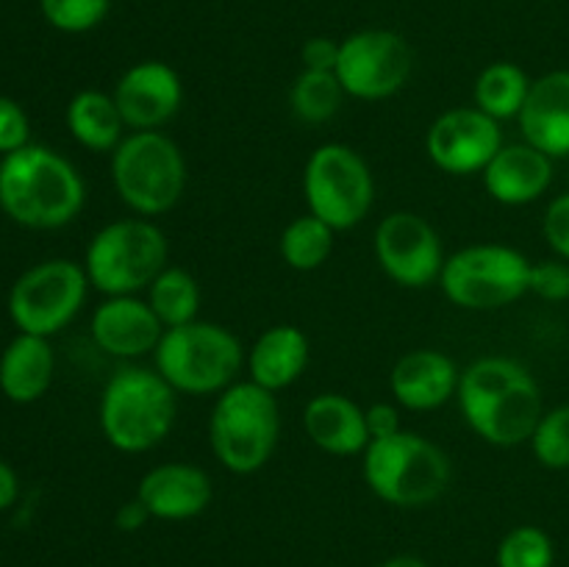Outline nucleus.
<instances>
[{"mask_svg":"<svg viewBox=\"0 0 569 567\" xmlns=\"http://www.w3.org/2000/svg\"><path fill=\"white\" fill-rule=\"evenodd\" d=\"M456 400L472 434L495 448L526 445L545 415L533 372L506 356H483L461 370Z\"/></svg>","mask_w":569,"mask_h":567,"instance_id":"1","label":"nucleus"},{"mask_svg":"<svg viewBox=\"0 0 569 567\" xmlns=\"http://www.w3.org/2000/svg\"><path fill=\"white\" fill-rule=\"evenodd\" d=\"M83 200L81 176L56 150L28 142L0 161V206L20 226H67L81 215Z\"/></svg>","mask_w":569,"mask_h":567,"instance_id":"2","label":"nucleus"},{"mask_svg":"<svg viewBox=\"0 0 569 567\" xmlns=\"http://www.w3.org/2000/svg\"><path fill=\"white\" fill-rule=\"evenodd\" d=\"M178 417V392L156 367L126 365L100 395V431L120 454H148L170 437Z\"/></svg>","mask_w":569,"mask_h":567,"instance_id":"3","label":"nucleus"},{"mask_svg":"<svg viewBox=\"0 0 569 567\" xmlns=\"http://www.w3.org/2000/svg\"><path fill=\"white\" fill-rule=\"evenodd\" d=\"M248 350L220 322L192 320L164 328L153 350V367L178 395H220L239 381Z\"/></svg>","mask_w":569,"mask_h":567,"instance_id":"4","label":"nucleus"},{"mask_svg":"<svg viewBox=\"0 0 569 567\" xmlns=\"http://www.w3.org/2000/svg\"><path fill=\"white\" fill-rule=\"evenodd\" d=\"M281 437V409L270 389L237 381L222 389L209 417V445L233 476H253L276 454Z\"/></svg>","mask_w":569,"mask_h":567,"instance_id":"5","label":"nucleus"},{"mask_svg":"<svg viewBox=\"0 0 569 567\" xmlns=\"http://www.w3.org/2000/svg\"><path fill=\"white\" fill-rule=\"evenodd\" d=\"M361 476L378 500L398 509L433 504L450 487V459L437 442L415 431H398L367 445Z\"/></svg>","mask_w":569,"mask_h":567,"instance_id":"6","label":"nucleus"},{"mask_svg":"<svg viewBox=\"0 0 569 567\" xmlns=\"http://www.w3.org/2000/svg\"><path fill=\"white\" fill-rule=\"evenodd\" d=\"M111 183L137 217L167 215L187 189V159L164 131H128L111 153Z\"/></svg>","mask_w":569,"mask_h":567,"instance_id":"7","label":"nucleus"},{"mask_svg":"<svg viewBox=\"0 0 569 567\" xmlns=\"http://www.w3.org/2000/svg\"><path fill=\"white\" fill-rule=\"evenodd\" d=\"M170 265L167 233L148 217H122L92 237L83 259L89 284L106 298L139 295Z\"/></svg>","mask_w":569,"mask_h":567,"instance_id":"8","label":"nucleus"},{"mask_svg":"<svg viewBox=\"0 0 569 567\" xmlns=\"http://www.w3.org/2000/svg\"><path fill=\"white\" fill-rule=\"evenodd\" d=\"M531 265L522 250L509 245H467L445 259L439 287L459 309L498 311L528 295Z\"/></svg>","mask_w":569,"mask_h":567,"instance_id":"9","label":"nucleus"},{"mask_svg":"<svg viewBox=\"0 0 569 567\" xmlns=\"http://www.w3.org/2000/svg\"><path fill=\"white\" fill-rule=\"evenodd\" d=\"M303 198L309 215L333 231H350L370 217L376 203V178L356 148L326 142L311 150L303 167Z\"/></svg>","mask_w":569,"mask_h":567,"instance_id":"10","label":"nucleus"},{"mask_svg":"<svg viewBox=\"0 0 569 567\" xmlns=\"http://www.w3.org/2000/svg\"><path fill=\"white\" fill-rule=\"evenodd\" d=\"M89 278L83 265L50 259L17 278L9 295V315L20 334L50 337L76 320L87 300Z\"/></svg>","mask_w":569,"mask_h":567,"instance_id":"11","label":"nucleus"},{"mask_svg":"<svg viewBox=\"0 0 569 567\" xmlns=\"http://www.w3.org/2000/svg\"><path fill=\"white\" fill-rule=\"evenodd\" d=\"M415 53L400 33L365 28L339 42L337 78L345 94L356 100H387L411 78Z\"/></svg>","mask_w":569,"mask_h":567,"instance_id":"12","label":"nucleus"},{"mask_svg":"<svg viewBox=\"0 0 569 567\" xmlns=\"http://www.w3.org/2000/svg\"><path fill=\"white\" fill-rule=\"evenodd\" d=\"M376 259L383 276L403 289H426L439 284L445 267V245L437 228L417 211H392L376 228Z\"/></svg>","mask_w":569,"mask_h":567,"instance_id":"13","label":"nucleus"},{"mask_svg":"<svg viewBox=\"0 0 569 567\" xmlns=\"http://www.w3.org/2000/svg\"><path fill=\"white\" fill-rule=\"evenodd\" d=\"M503 128L476 106L442 111L426 133V150L433 167L448 176H476L503 148Z\"/></svg>","mask_w":569,"mask_h":567,"instance_id":"14","label":"nucleus"},{"mask_svg":"<svg viewBox=\"0 0 569 567\" xmlns=\"http://www.w3.org/2000/svg\"><path fill=\"white\" fill-rule=\"evenodd\" d=\"M114 100L128 131H161L183 106V83L176 67L144 59L128 67L114 87Z\"/></svg>","mask_w":569,"mask_h":567,"instance_id":"15","label":"nucleus"},{"mask_svg":"<svg viewBox=\"0 0 569 567\" xmlns=\"http://www.w3.org/2000/svg\"><path fill=\"white\" fill-rule=\"evenodd\" d=\"M89 331L103 354L122 361H137L142 356H153L164 326L144 298L114 295L94 309Z\"/></svg>","mask_w":569,"mask_h":567,"instance_id":"16","label":"nucleus"},{"mask_svg":"<svg viewBox=\"0 0 569 567\" xmlns=\"http://www.w3.org/2000/svg\"><path fill=\"white\" fill-rule=\"evenodd\" d=\"M137 498L153 520L183 523L203 515L214 498L209 472L189 461H164L139 478Z\"/></svg>","mask_w":569,"mask_h":567,"instance_id":"17","label":"nucleus"},{"mask_svg":"<svg viewBox=\"0 0 569 567\" xmlns=\"http://www.w3.org/2000/svg\"><path fill=\"white\" fill-rule=\"evenodd\" d=\"M461 370L448 354L417 348L400 356L389 372V392L400 409L433 411L456 398Z\"/></svg>","mask_w":569,"mask_h":567,"instance_id":"18","label":"nucleus"},{"mask_svg":"<svg viewBox=\"0 0 569 567\" xmlns=\"http://www.w3.org/2000/svg\"><path fill=\"white\" fill-rule=\"evenodd\" d=\"M517 122L522 142L533 145L553 161L569 156V70L533 78Z\"/></svg>","mask_w":569,"mask_h":567,"instance_id":"19","label":"nucleus"},{"mask_svg":"<svg viewBox=\"0 0 569 567\" xmlns=\"http://www.w3.org/2000/svg\"><path fill=\"white\" fill-rule=\"evenodd\" d=\"M481 178L489 198L500 206H528L553 183V159L528 142L503 145Z\"/></svg>","mask_w":569,"mask_h":567,"instance_id":"20","label":"nucleus"},{"mask_svg":"<svg viewBox=\"0 0 569 567\" xmlns=\"http://www.w3.org/2000/svg\"><path fill=\"white\" fill-rule=\"evenodd\" d=\"M303 428L311 445L328 456L365 454L370 445L367 417L356 400L342 392H320L306 404Z\"/></svg>","mask_w":569,"mask_h":567,"instance_id":"21","label":"nucleus"},{"mask_svg":"<svg viewBox=\"0 0 569 567\" xmlns=\"http://www.w3.org/2000/svg\"><path fill=\"white\" fill-rule=\"evenodd\" d=\"M309 361L311 342L303 328L281 322L256 337V342L248 348L244 370H248L250 381L278 395L303 376Z\"/></svg>","mask_w":569,"mask_h":567,"instance_id":"22","label":"nucleus"},{"mask_svg":"<svg viewBox=\"0 0 569 567\" xmlns=\"http://www.w3.org/2000/svg\"><path fill=\"white\" fill-rule=\"evenodd\" d=\"M56 359L48 337L20 334L11 339L0 359V389L14 404H33L48 392L53 381Z\"/></svg>","mask_w":569,"mask_h":567,"instance_id":"23","label":"nucleus"},{"mask_svg":"<svg viewBox=\"0 0 569 567\" xmlns=\"http://www.w3.org/2000/svg\"><path fill=\"white\" fill-rule=\"evenodd\" d=\"M67 128L72 139L92 153H114L117 145L128 137V126L114 94H106L100 89H83L70 100Z\"/></svg>","mask_w":569,"mask_h":567,"instance_id":"24","label":"nucleus"},{"mask_svg":"<svg viewBox=\"0 0 569 567\" xmlns=\"http://www.w3.org/2000/svg\"><path fill=\"white\" fill-rule=\"evenodd\" d=\"M531 92V78L515 61H495L483 67L472 87V106L492 120H517Z\"/></svg>","mask_w":569,"mask_h":567,"instance_id":"25","label":"nucleus"},{"mask_svg":"<svg viewBox=\"0 0 569 567\" xmlns=\"http://www.w3.org/2000/svg\"><path fill=\"white\" fill-rule=\"evenodd\" d=\"M200 284L189 270L167 265L144 289V300L164 328L187 326L200 315Z\"/></svg>","mask_w":569,"mask_h":567,"instance_id":"26","label":"nucleus"},{"mask_svg":"<svg viewBox=\"0 0 569 567\" xmlns=\"http://www.w3.org/2000/svg\"><path fill=\"white\" fill-rule=\"evenodd\" d=\"M333 231L328 222H322L315 215H300L289 222L278 239L283 265L298 272H315L331 259L333 253Z\"/></svg>","mask_w":569,"mask_h":567,"instance_id":"27","label":"nucleus"},{"mask_svg":"<svg viewBox=\"0 0 569 567\" xmlns=\"http://www.w3.org/2000/svg\"><path fill=\"white\" fill-rule=\"evenodd\" d=\"M345 98H348V94H345L337 72L300 70L292 89H289L292 115L298 117L300 122H309V126H320V122H328L331 117H337Z\"/></svg>","mask_w":569,"mask_h":567,"instance_id":"28","label":"nucleus"},{"mask_svg":"<svg viewBox=\"0 0 569 567\" xmlns=\"http://www.w3.org/2000/svg\"><path fill=\"white\" fill-rule=\"evenodd\" d=\"M498 567H553L556 545L550 534L539 526H517L500 539Z\"/></svg>","mask_w":569,"mask_h":567,"instance_id":"29","label":"nucleus"},{"mask_svg":"<svg viewBox=\"0 0 569 567\" xmlns=\"http://www.w3.org/2000/svg\"><path fill=\"white\" fill-rule=\"evenodd\" d=\"M528 445L542 467L569 470V404L545 411Z\"/></svg>","mask_w":569,"mask_h":567,"instance_id":"30","label":"nucleus"},{"mask_svg":"<svg viewBox=\"0 0 569 567\" xmlns=\"http://www.w3.org/2000/svg\"><path fill=\"white\" fill-rule=\"evenodd\" d=\"M111 0H42L44 20L64 33L92 31L106 20Z\"/></svg>","mask_w":569,"mask_h":567,"instance_id":"31","label":"nucleus"},{"mask_svg":"<svg viewBox=\"0 0 569 567\" xmlns=\"http://www.w3.org/2000/svg\"><path fill=\"white\" fill-rule=\"evenodd\" d=\"M528 292L537 295L542 300H569V261L565 259H545L531 265V281H528Z\"/></svg>","mask_w":569,"mask_h":567,"instance_id":"32","label":"nucleus"},{"mask_svg":"<svg viewBox=\"0 0 569 567\" xmlns=\"http://www.w3.org/2000/svg\"><path fill=\"white\" fill-rule=\"evenodd\" d=\"M542 233L548 239L550 250L559 259L569 261V192L559 195L548 203L542 217Z\"/></svg>","mask_w":569,"mask_h":567,"instance_id":"33","label":"nucleus"},{"mask_svg":"<svg viewBox=\"0 0 569 567\" xmlns=\"http://www.w3.org/2000/svg\"><path fill=\"white\" fill-rule=\"evenodd\" d=\"M28 145V117L20 103L0 98V153L9 156Z\"/></svg>","mask_w":569,"mask_h":567,"instance_id":"34","label":"nucleus"},{"mask_svg":"<svg viewBox=\"0 0 569 567\" xmlns=\"http://www.w3.org/2000/svg\"><path fill=\"white\" fill-rule=\"evenodd\" d=\"M300 61H303V70L333 72L339 61V42H333L328 37H311L300 48Z\"/></svg>","mask_w":569,"mask_h":567,"instance_id":"35","label":"nucleus"},{"mask_svg":"<svg viewBox=\"0 0 569 567\" xmlns=\"http://www.w3.org/2000/svg\"><path fill=\"white\" fill-rule=\"evenodd\" d=\"M365 417H367V431H370V442L372 439H387L392 437V434L403 431V426H400L398 404H387V400L372 404L365 409Z\"/></svg>","mask_w":569,"mask_h":567,"instance_id":"36","label":"nucleus"},{"mask_svg":"<svg viewBox=\"0 0 569 567\" xmlns=\"http://www.w3.org/2000/svg\"><path fill=\"white\" fill-rule=\"evenodd\" d=\"M150 520H153V517H150V511L144 509V504L137 495H133L131 500H126V504H120V509H117L114 515V526L126 534L139 531V528L148 526Z\"/></svg>","mask_w":569,"mask_h":567,"instance_id":"37","label":"nucleus"},{"mask_svg":"<svg viewBox=\"0 0 569 567\" xmlns=\"http://www.w3.org/2000/svg\"><path fill=\"white\" fill-rule=\"evenodd\" d=\"M17 489H20V484H17L14 470H11L6 461H0V511L9 509V506L14 504Z\"/></svg>","mask_w":569,"mask_h":567,"instance_id":"38","label":"nucleus"},{"mask_svg":"<svg viewBox=\"0 0 569 567\" xmlns=\"http://www.w3.org/2000/svg\"><path fill=\"white\" fill-rule=\"evenodd\" d=\"M381 567H428V565L415 554H398V556H389Z\"/></svg>","mask_w":569,"mask_h":567,"instance_id":"39","label":"nucleus"}]
</instances>
